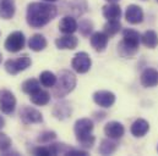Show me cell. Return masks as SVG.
Masks as SVG:
<instances>
[{
  "label": "cell",
  "instance_id": "6da1fadb",
  "mask_svg": "<svg viewBox=\"0 0 158 156\" xmlns=\"http://www.w3.org/2000/svg\"><path fill=\"white\" fill-rule=\"evenodd\" d=\"M58 14L56 6L50 2H31L27 6L26 20L33 28H42L48 25Z\"/></svg>",
  "mask_w": 158,
  "mask_h": 156
},
{
  "label": "cell",
  "instance_id": "7a4b0ae2",
  "mask_svg": "<svg viewBox=\"0 0 158 156\" xmlns=\"http://www.w3.org/2000/svg\"><path fill=\"white\" fill-rule=\"evenodd\" d=\"M93 122L89 118H80L75 122L74 132L76 135V139L80 145L85 149H91L94 145L96 138L92 134L93 131Z\"/></svg>",
  "mask_w": 158,
  "mask_h": 156
},
{
  "label": "cell",
  "instance_id": "3957f363",
  "mask_svg": "<svg viewBox=\"0 0 158 156\" xmlns=\"http://www.w3.org/2000/svg\"><path fill=\"white\" fill-rule=\"evenodd\" d=\"M140 40H141V36L139 32L130 29V28L124 29L123 41L119 44V53L125 57L132 56L139 49Z\"/></svg>",
  "mask_w": 158,
  "mask_h": 156
},
{
  "label": "cell",
  "instance_id": "277c9868",
  "mask_svg": "<svg viewBox=\"0 0 158 156\" xmlns=\"http://www.w3.org/2000/svg\"><path fill=\"white\" fill-rule=\"evenodd\" d=\"M76 87V77L73 72L63 70L59 72L58 80L54 85V95L56 98H63L71 93Z\"/></svg>",
  "mask_w": 158,
  "mask_h": 156
},
{
  "label": "cell",
  "instance_id": "5b68a950",
  "mask_svg": "<svg viewBox=\"0 0 158 156\" xmlns=\"http://www.w3.org/2000/svg\"><path fill=\"white\" fill-rule=\"evenodd\" d=\"M32 61H31V57L27 55V54H22L21 56H19L17 59L15 60H7L5 62V70L7 73L15 76L17 75L19 72L21 71H25L26 68H28L31 66Z\"/></svg>",
  "mask_w": 158,
  "mask_h": 156
},
{
  "label": "cell",
  "instance_id": "8992f818",
  "mask_svg": "<svg viewBox=\"0 0 158 156\" xmlns=\"http://www.w3.org/2000/svg\"><path fill=\"white\" fill-rule=\"evenodd\" d=\"M25 44H26L25 34L20 31H16L9 34V37L5 40L4 46L10 53H19L25 48Z\"/></svg>",
  "mask_w": 158,
  "mask_h": 156
},
{
  "label": "cell",
  "instance_id": "52a82bcc",
  "mask_svg": "<svg viewBox=\"0 0 158 156\" xmlns=\"http://www.w3.org/2000/svg\"><path fill=\"white\" fill-rule=\"evenodd\" d=\"M16 109V98L15 95L7 90V89H1L0 90V110L5 115H11L14 114Z\"/></svg>",
  "mask_w": 158,
  "mask_h": 156
},
{
  "label": "cell",
  "instance_id": "ba28073f",
  "mask_svg": "<svg viewBox=\"0 0 158 156\" xmlns=\"http://www.w3.org/2000/svg\"><path fill=\"white\" fill-rule=\"evenodd\" d=\"M71 66L74 68L75 72L77 73H86L89 71L91 66H92V60L89 57V55L85 51H81V53H77L73 61H71Z\"/></svg>",
  "mask_w": 158,
  "mask_h": 156
},
{
  "label": "cell",
  "instance_id": "9c48e42d",
  "mask_svg": "<svg viewBox=\"0 0 158 156\" xmlns=\"http://www.w3.org/2000/svg\"><path fill=\"white\" fill-rule=\"evenodd\" d=\"M20 118L23 124H31V123H42L43 116L40 111L31 106H23L20 110Z\"/></svg>",
  "mask_w": 158,
  "mask_h": 156
},
{
  "label": "cell",
  "instance_id": "30bf717a",
  "mask_svg": "<svg viewBox=\"0 0 158 156\" xmlns=\"http://www.w3.org/2000/svg\"><path fill=\"white\" fill-rule=\"evenodd\" d=\"M93 101L101 106V107H110L115 103V95L114 93L109 90H98L93 94Z\"/></svg>",
  "mask_w": 158,
  "mask_h": 156
},
{
  "label": "cell",
  "instance_id": "8fae6325",
  "mask_svg": "<svg viewBox=\"0 0 158 156\" xmlns=\"http://www.w3.org/2000/svg\"><path fill=\"white\" fill-rule=\"evenodd\" d=\"M125 18L131 25H139L143 21V11L139 5H129L125 11Z\"/></svg>",
  "mask_w": 158,
  "mask_h": 156
},
{
  "label": "cell",
  "instance_id": "7c38bea8",
  "mask_svg": "<svg viewBox=\"0 0 158 156\" xmlns=\"http://www.w3.org/2000/svg\"><path fill=\"white\" fill-rule=\"evenodd\" d=\"M108 40H109V36L106 32H96L89 38L92 48L98 53H102L106 50L108 45Z\"/></svg>",
  "mask_w": 158,
  "mask_h": 156
},
{
  "label": "cell",
  "instance_id": "4fadbf2b",
  "mask_svg": "<svg viewBox=\"0 0 158 156\" xmlns=\"http://www.w3.org/2000/svg\"><path fill=\"white\" fill-rule=\"evenodd\" d=\"M104 133L110 139H120L124 135L125 129H124V126L120 122L112 121V122H108L104 126Z\"/></svg>",
  "mask_w": 158,
  "mask_h": 156
},
{
  "label": "cell",
  "instance_id": "5bb4252c",
  "mask_svg": "<svg viewBox=\"0 0 158 156\" xmlns=\"http://www.w3.org/2000/svg\"><path fill=\"white\" fill-rule=\"evenodd\" d=\"M141 84L145 88H152L156 87L158 84V71L152 68V67H147L142 73H141Z\"/></svg>",
  "mask_w": 158,
  "mask_h": 156
},
{
  "label": "cell",
  "instance_id": "9a60e30c",
  "mask_svg": "<svg viewBox=\"0 0 158 156\" xmlns=\"http://www.w3.org/2000/svg\"><path fill=\"white\" fill-rule=\"evenodd\" d=\"M79 44V39L74 34H65L55 40V45L60 50H74Z\"/></svg>",
  "mask_w": 158,
  "mask_h": 156
},
{
  "label": "cell",
  "instance_id": "2e32d148",
  "mask_svg": "<svg viewBox=\"0 0 158 156\" xmlns=\"http://www.w3.org/2000/svg\"><path fill=\"white\" fill-rule=\"evenodd\" d=\"M79 28V25L76 22V20L71 16H65L60 20L59 23V29L61 33L64 34H74Z\"/></svg>",
  "mask_w": 158,
  "mask_h": 156
},
{
  "label": "cell",
  "instance_id": "e0dca14e",
  "mask_svg": "<svg viewBox=\"0 0 158 156\" xmlns=\"http://www.w3.org/2000/svg\"><path fill=\"white\" fill-rule=\"evenodd\" d=\"M130 131H131V134H132L134 137L141 138V137L146 135L147 132L150 131V124H148V122H147L146 119L139 118V119H136V121L131 124V129H130Z\"/></svg>",
  "mask_w": 158,
  "mask_h": 156
},
{
  "label": "cell",
  "instance_id": "ac0fdd59",
  "mask_svg": "<svg viewBox=\"0 0 158 156\" xmlns=\"http://www.w3.org/2000/svg\"><path fill=\"white\" fill-rule=\"evenodd\" d=\"M16 11L15 0H1L0 1V17L4 20H10L14 17Z\"/></svg>",
  "mask_w": 158,
  "mask_h": 156
},
{
  "label": "cell",
  "instance_id": "d6986e66",
  "mask_svg": "<svg viewBox=\"0 0 158 156\" xmlns=\"http://www.w3.org/2000/svg\"><path fill=\"white\" fill-rule=\"evenodd\" d=\"M102 12L107 20H119L121 16V9L117 2H110L108 5H104Z\"/></svg>",
  "mask_w": 158,
  "mask_h": 156
},
{
  "label": "cell",
  "instance_id": "ffe728a7",
  "mask_svg": "<svg viewBox=\"0 0 158 156\" xmlns=\"http://www.w3.org/2000/svg\"><path fill=\"white\" fill-rule=\"evenodd\" d=\"M47 39L44 38L42 34H33L30 40H28V48L36 53L42 51L47 48Z\"/></svg>",
  "mask_w": 158,
  "mask_h": 156
},
{
  "label": "cell",
  "instance_id": "44dd1931",
  "mask_svg": "<svg viewBox=\"0 0 158 156\" xmlns=\"http://www.w3.org/2000/svg\"><path fill=\"white\" fill-rule=\"evenodd\" d=\"M30 99H31V101H32L35 105L44 106V105H47V104L50 101V94H49L47 90L40 89V90H37L36 93L31 94V95H30Z\"/></svg>",
  "mask_w": 158,
  "mask_h": 156
},
{
  "label": "cell",
  "instance_id": "7402d4cb",
  "mask_svg": "<svg viewBox=\"0 0 158 156\" xmlns=\"http://www.w3.org/2000/svg\"><path fill=\"white\" fill-rule=\"evenodd\" d=\"M141 41L145 46L153 49L158 45V34L155 31H146L141 36Z\"/></svg>",
  "mask_w": 158,
  "mask_h": 156
},
{
  "label": "cell",
  "instance_id": "603a6c76",
  "mask_svg": "<svg viewBox=\"0 0 158 156\" xmlns=\"http://www.w3.org/2000/svg\"><path fill=\"white\" fill-rule=\"evenodd\" d=\"M53 114L59 119H65L71 115V107L68 103H60V104L55 105V107L53 110Z\"/></svg>",
  "mask_w": 158,
  "mask_h": 156
},
{
  "label": "cell",
  "instance_id": "cb8c5ba5",
  "mask_svg": "<svg viewBox=\"0 0 158 156\" xmlns=\"http://www.w3.org/2000/svg\"><path fill=\"white\" fill-rule=\"evenodd\" d=\"M21 89H22L23 93L31 95V94L36 93L37 90L40 89V82L37 80V79H35V78H30V79H27V80H25V82L22 83Z\"/></svg>",
  "mask_w": 158,
  "mask_h": 156
},
{
  "label": "cell",
  "instance_id": "d4e9b609",
  "mask_svg": "<svg viewBox=\"0 0 158 156\" xmlns=\"http://www.w3.org/2000/svg\"><path fill=\"white\" fill-rule=\"evenodd\" d=\"M115 150H117V143L113 142V139H110V138L103 139L101 142V145H99V149H98L99 154H102V155H110Z\"/></svg>",
  "mask_w": 158,
  "mask_h": 156
},
{
  "label": "cell",
  "instance_id": "484cf974",
  "mask_svg": "<svg viewBox=\"0 0 158 156\" xmlns=\"http://www.w3.org/2000/svg\"><path fill=\"white\" fill-rule=\"evenodd\" d=\"M56 80H58V77L50 71H44V72L40 73V84L43 87H45V88H53L55 85Z\"/></svg>",
  "mask_w": 158,
  "mask_h": 156
},
{
  "label": "cell",
  "instance_id": "4316f807",
  "mask_svg": "<svg viewBox=\"0 0 158 156\" xmlns=\"http://www.w3.org/2000/svg\"><path fill=\"white\" fill-rule=\"evenodd\" d=\"M120 29H121V23L119 20H108V22L104 25V32L109 37L115 36L117 33H119Z\"/></svg>",
  "mask_w": 158,
  "mask_h": 156
},
{
  "label": "cell",
  "instance_id": "83f0119b",
  "mask_svg": "<svg viewBox=\"0 0 158 156\" xmlns=\"http://www.w3.org/2000/svg\"><path fill=\"white\" fill-rule=\"evenodd\" d=\"M10 148H11V139L6 134L0 133V153L6 155Z\"/></svg>",
  "mask_w": 158,
  "mask_h": 156
},
{
  "label": "cell",
  "instance_id": "f1b7e54d",
  "mask_svg": "<svg viewBox=\"0 0 158 156\" xmlns=\"http://www.w3.org/2000/svg\"><path fill=\"white\" fill-rule=\"evenodd\" d=\"M55 138H56L55 132H53V131H47V132H43L42 134H40V137H38L37 140H38V143H40V144H48V143L53 142Z\"/></svg>",
  "mask_w": 158,
  "mask_h": 156
},
{
  "label": "cell",
  "instance_id": "f546056e",
  "mask_svg": "<svg viewBox=\"0 0 158 156\" xmlns=\"http://www.w3.org/2000/svg\"><path fill=\"white\" fill-rule=\"evenodd\" d=\"M79 29L82 36H86V37H87V36H89V33L92 32L93 25H92V22H91L89 20H82L79 25Z\"/></svg>",
  "mask_w": 158,
  "mask_h": 156
},
{
  "label": "cell",
  "instance_id": "4dcf8cb0",
  "mask_svg": "<svg viewBox=\"0 0 158 156\" xmlns=\"http://www.w3.org/2000/svg\"><path fill=\"white\" fill-rule=\"evenodd\" d=\"M35 155H42V156H49L52 155V150L49 146H38L33 150Z\"/></svg>",
  "mask_w": 158,
  "mask_h": 156
},
{
  "label": "cell",
  "instance_id": "1f68e13d",
  "mask_svg": "<svg viewBox=\"0 0 158 156\" xmlns=\"http://www.w3.org/2000/svg\"><path fill=\"white\" fill-rule=\"evenodd\" d=\"M66 155H70V156H86L87 155V151H83V150H74V149H70Z\"/></svg>",
  "mask_w": 158,
  "mask_h": 156
},
{
  "label": "cell",
  "instance_id": "d6a6232c",
  "mask_svg": "<svg viewBox=\"0 0 158 156\" xmlns=\"http://www.w3.org/2000/svg\"><path fill=\"white\" fill-rule=\"evenodd\" d=\"M4 126H5V119L0 116V128H2Z\"/></svg>",
  "mask_w": 158,
  "mask_h": 156
},
{
  "label": "cell",
  "instance_id": "836d02e7",
  "mask_svg": "<svg viewBox=\"0 0 158 156\" xmlns=\"http://www.w3.org/2000/svg\"><path fill=\"white\" fill-rule=\"evenodd\" d=\"M106 1H109V2H118L119 0H106Z\"/></svg>",
  "mask_w": 158,
  "mask_h": 156
},
{
  "label": "cell",
  "instance_id": "e575fe53",
  "mask_svg": "<svg viewBox=\"0 0 158 156\" xmlns=\"http://www.w3.org/2000/svg\"><path fill=\"white\" fill-rule=\"evenodd\" d=\"M44 1H48V2H54V1H56V0H44Z\"/></svg>",
  "mask_w": 158,
  "mask_h": 156
},
{
  "label": "cell",
  "instance_id": "d590c367",
  "mask_svg": "<svg viewBox=\"0 0 158 156\" xmlns=\"http://www.w3.org/2000/svg\"><path fill=\"white\" fill-rule=\"evenodd\" d=\"M1 60H2V55H1V53H0V64H1Z\"/></svg>",
  "mask_w": 158,
  "mask_h": 156
},
{
  "label": "cell",
  "instance_id": "8d00e7d4",
  "mask_svg": "<svg viewBox=\"0 0 158 156\" xmlns=\"http://www.w3.org/2000/svg\"><path fill=\"white\" fill-rule=\"evenodd\" d=\"M157 151H158V146H157Z\"/></svg>",
  "mask_w": 158,
  "mask_h": 156
},
{
  "label": "cell",
  "instance_id": "74e56055",
  "mask_svg": "<svg viewBox=\"0 0 158 156\" xmlns=\"http://www.w3.org/2000/svg\"><path fill=\"white\" fill-rule=\"evenodd\" d=\"M157 1H158V0H157Z\"/></svg>",
  "mask_w": 158,
  "mask_h": 156
}]
</instances>
